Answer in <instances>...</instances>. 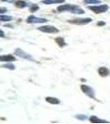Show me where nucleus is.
<instances>
[{
    "mask_svg": "<svg viewBox=\"0 0 110 124\" xmlns=\"http://www.w3.org/2000/svg\"><path fill=\"white\" fill-rule=\"evenodd\" d=\"M90 22H92V19L90 17H77V18L69 20L68 23L76 24V25H85V24L89 23Z\"/></svg>",
    "mask_w": 110,
    "mask_h": 124,
    "instance_id": "f257e3e1",
    "label": "nucleus"
},
{
    "mask_svg": "<svg viewBox=\"0 0 110 124\" xmlns=\"http://www.w3.org/2000/svg\"><path fill=\"white\" fill-rule=\"evenodd\" d=\"M88 8L91 10V11L94 12L95 13H102L109 10V6L107 4H103L99 6H90Z\"/></svg>",
    "mask_w": 110,
    "mask_h": 124,
    "instance_id": "f03ea898",
    "label": "nucleus"
},
{
    "mask_svg": "<svg viewBox=\"0 0 110 124\" xmlns=\"http://www.w3.org/2000/svg\"><path fill=\"white\" fill-rule=\"evenodd\" d=\"M38 30L42 32L46 33H57L59 32V30L56 27H53V26H42V27H38Z\"/></svg>",
    "mask_w": 110,
    "mask_h": 124,
    "instance_id": "7ed1b4c3",
    "label": "nucleus"
},
{
    "mask_svg": "<svg viewBox=\"0 0 110 124\" xmlns=\"http://www.w3.org/2000/svg\"><path fill=\"white\" fill-rule=\"evenodd\" d=\"M81 90L84 92L86 95H88L89 97H90L91 99H95V96H94V91L93 90L91 87L85 85H81Z\"/></svg>",
    "mask_w": 110,
    "mask_h": 124,
    "instance_id": "20e7f679",
    "label": "nucleus"
},
{
    "mask_svg": "<svg viewBox=\"0 0 110 124\" xmlns=\"http://www.w3.org/2000/svg\"><path fill=\"white\" fill-rule=\"evenodd\" d=\"M47 19L42 18V17H37L33 15H31L27 17V23H47Z\"/></svg>",
    "mask_w": 110,
    "mask_h": 124,
    "instance_id": "39448f33",
    "label": "nucleus"
},
{
    "mask_svg": "<svg viewBox=\"0 0 110 124\" xmlns=\"http://www.w3.org/2000/svg\"><path fill=\"white\" fill-rule=\"evenodd\" d=\"M78 6L76 5H73V4H65V5H61L59 6L57 8V10L59 12H65V11H70L72 12V10L74 8H75Z\"/></svg>",
    "mask_w": 110,
    "mask_h": 124,
    "instance_id": "423d86ee",
    "label": "nucleus"
},
{
    "mask_svg": "<svg viewBox=\"0 0 110 124\" xmlns=\"http://www.w3.org/2000/svg\"><path fill=\"white\" fill-rule=\"evenodd\" d=\"M15 53H16V55H18V56L21 57V58H23V59H27V60H31V59H32V57H31V55L26 53L25 51H23V50H21L20 48H17V49L16 50Z\"/></svg>",
    "mask_w": 110,
    "mask_h": 124,
    "instance_id": "0eeeda50",
    "label": "nucleus"
},
{
    "mask_svg": "<svg viewBox=\"0 0 110 124\" xmlns=\"http://www.w3.org/2000/svg\"><path fill=\"white\" fill-rule=\"evenodd\" d=\"M89 121H90V123H109V121L100 119V118H99V117H95V116H92V117H90Z\"/></svg>",
    "mask_w": 110,
    "mask_h": 124,
    "instance_id": "6e6552de",
    "label": "nucleus"
},
{
    "mask_svg": "<svg viewBox=\"0 0 110 124\" xmlns=\"http://www.w3.org/2000/svg\"><path fill=\"white\" fill-rule=\"evenodd\" d=\"M0 61H3V62H9V61H15L16 58L12 55H2L0 57Z\"/></svg>",
    "mask_w": 110,
    "mask_h": 124,
    "instance_id": "1a4fd4ad",
    "label": "nucleus"
},
{
    "mask_svg": "<svg viewBox=\"0 0 110 124\" xmlns=\"http://www.w3.org/2000/svg\"><path fill=\"white\" fill-rule=\"evenodd\" d=\"M98 72H99V75H100L101 76H103V77L108 76V75L110 74L109 70L108 69V68H106V67H100L99 69V70H98Z\"/></svg>",
    "mask_w": 110,
    "mask_h": 124,
    "instance_id": "9d476101",
    "label": "nucleus"
},
{
    "mask_svg": "<svg viewBox=\"0 0 110 124\" xmlns=\"http://www.w3.org/2000/svg\"><path fill=\"white\" fill-rule=\"evenodd\" d=\"M46 101H47V103H51V104H59L60 103L59 99L54 97H47L46 98Z\"/></svg>",
    "mask_w": 110,
    "mask_h": 124,
    "instance_id": "9b49d317",
    "label": "nucleus"
},
{
    "mask_svg": "<svg viewBox=\"0 0 110 124\" xmlns=\"http://www.w3.org/2000/svg\"><path fill=\"white\" fill-rule=\"evenodd\" d=\"M65 0H44V4H55V3H62Z\"/></svg>",
    "mask_w": 110,
    "mask_h": 124,
    "instance_id": "f8f14e48",
    "label": "nucleus"
},
{
    "mask_svg": "<svg viewBox=\"0 0 110 124\" xmlns=\"http://www.w3.org/2000/svg\"><path fill=\"white\" fill-rule=\"evenodd\" d=\"M55 42H56L58 45L60 46V47H63V46H65L66 45L63 37H56V38L55 39Z\"/></svg>",
    "mask_w": 110,
    "mask_h": 124,
    "instance_id": "ddd939ff",
    "label": "nucleus"
},
{
    "mask_svg": "<svg viewBox=\"0 0 110 124\" xmlns=\"http://www.w3.org/2000/svg\"><path fill=\"white\" fill-rule=\"evenodd\" d=\"M16 7L19 8H23L27 7V3L24 1H22V0H19V1H17L15 3Z\"/></svg>",
    "mask_w": 110,
    "mask_h": 124,
    "instance_id": "4468645a",
    "label": "nucleus"
},
{
    "mask_svg": "<svg viewBox=\"0 0 110 124\" xmlns=\"http://www.w3.org/2000/svg\"><path fill=\"white\" fill-rule=\"evenodd\" d=\"M13 19V17L11 16H7V15H3V14H1L0 16V20L1 22H8V21H11Z\"/></svg>",
    "mask_w": 110,
    "mask_h": 124,
    "instance_id": "2eb2a0df",
    "label": "nucleus"
},
{
    "mask_svg": "<svg viewBox=\"0 0 110 124\" xmlns=\"http://www.w3.org/2000/svg\"><path fill=\"white\" fill-rule=\"evenodd\" d=\"M71 13H76V14H83V13H85V11H84L83 9H81L79 7H76L75 8H74L72 10Z\"/></svg>",
    "mask_w": 110,
    "mask_h": 124,
    "instance_id": "dca6fc26",
    "label": "nucleus"
},
{
    "mask_svg": "<svg viewBox=\"0 0 110 124\" xmlns=\"http://www.w3.org/2000/svg\"><path fill=\"white\" fill-rule=\"evenodd\" d=\"M2 67L3 68H7V69H9V70H15V65H13V64H5V65H3Z\"/></svg>",
    "mask_w": 110,
    "mask_h": 124,
    "instance_id": "f3484780",
    "label": "nucleus"
},
{
    "mask_svg": "<svg viewBox=\"0 0 110 124\" xmlns=\"http://www.w3.org/2000/svg\"><path fill=\"white\" fill-rule=\"evenodd\" d=\"M85 3H90V4H97L99 3L100 1L99 0H85Z\"/></svg>",
    "mask_w": 110,
    "mask_h": 124,
    "instance_id": "a211bd4d",
    "label": "nucleus"
},
{
    "mask_svg": "<svg viewBox=\"0 0 110 124\" xmlns=\"http://www.w3.org/2000/svg\"><path fill=\"white\" fill-rule=\"evenodd\" d=\"M75 117H76L77 119H79V120H82V121H84V120H85L87 118V116L86 115H84V114H78L75 116Z\"/></svg>",
    "mask_w": 110,
    "mask_h": 124,
    "instance_id": "6ab92c4d",
    "label": "nucleus"
},
{
    "mask_svg": "<svg viewBox=\"0 0 110 124\" xmlns=\"http://www.w3.org/2000/svg\"><path fill=\"white\" fill-rule=\"evenodd\" d=\"M38 9H39V7H38L37 5H36V4H35V5H32V6H31V8H30V11H31V13H35V12H36V11H37Z\"/></svg>",
    "mask_w": 110,
    "mask_h": 124,
    "instance_id": "aec40b11",
    "label": "nucleus"
},
{
    "mask_svg": "<svg viewBox=\"0 0 110 124\" xmlns=\"http://www.w3.org/2000/svg\"><path fill=\"white\" fill-rule=\"evenodd\" d=\"M4 12H7V9H4V8H2L1 10H0V14H3Z\"/></svg>",
    "mask_w": 110,
    "mask_h": 124,
    "instance_id": "412c9836",
    "label": "nucleus"
},
{
    "mask_svg": "<svg viewBox=\"0 0 110 124\" xmlns=\"http://www.w3.org/2000/svg\"><path fill=\"white\" fill-rule=\"evenodd\" d=\"M97 25L98 26H103V25H105V23L104 22H99V23H97Z\"/></svg>",
    "mask_w": 110,
    "mask_h": 124,
    "instance_id": "4be33fe9",
    "label": "nucleus"
},
{
    "mask_svg": "<svg viewBox=\"0 0 110 124\" xmlns=\"http://www.w3.org/2000/svg\"><path fill=\"white\" fill-rule=\"evenodd\" d=\"M1 37H4V33H3V31L1 30Z\"/></svg>",
    "mask_w": 110,
    "mask_h": 124,
    "instance_id": "5701e85b",
    "label": "nucleus"
}]
</instances>
